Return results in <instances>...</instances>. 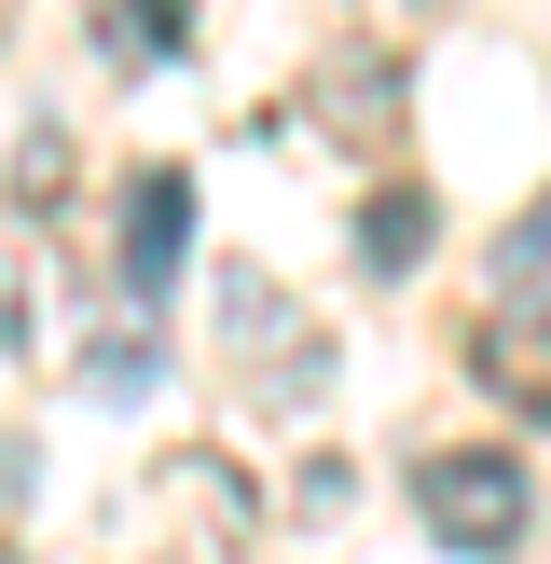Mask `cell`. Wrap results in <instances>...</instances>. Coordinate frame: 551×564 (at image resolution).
<instances>
[{
    "instance_id": "1",
    "label": "cell",
    "mask_w": 551,
    "mask_h": 564,
    "mask_svg": "<svg viewBox=\"0 0 551 564\" xmlns=\"http://www.w3.org/2000/svg\"><path fill=\"white\" fill-rule=\"evenodd\" d=\"M413 510H428V538H441V551L496 564V551H523V510H538V482H523V455L468 441V455H428V468H413Z\"/></svg>"
},
{
    "instance_id": "2",
    "label": "cell",
    "mask_w": 551,
    "mask_h": 564,
    "mask_svg": "<svg viewBox=\"0 0 551 564\" xmlns=\"http://www.w3.org/2000/svg\"><path fill=\"white\" fill-rule=\"evenodd\" d=\"M468 386L510 400L523 427H551V303H496V317L468 330Z\"/></svg>"
},
{
    "instance_id": "3",
    "label": "cell",
    "mask_w": 551,
    "mask_h": 564,
    "mask_svg": "<svg viewBox=\"0 0 551 564\" xmlns=\"http://www.w3.org/2000/svg\"><path fill=\"white\" fill-rule=\"evenodd\" d=\"M180 248H193V180H180V165H152V180H125V290H138V303H165V275H180Z\"/></svg>"
},
{
    "instance_id": "4",
    "label": "cell",
    "mask_w": 551,
    "mask_h": 564,
    "mask_svg": "<svg viewBox=\"0 0 551 564\" xmlns=\"http://www.w3.org/2000/svg\"><path fill=\"white\" fill-rule=\"evenodd\" d=\"M303 110H317V124H345L358 152H386V124H400V69H386V55H331Z\"/></svg>"
},
{
    "instance_id": "5",
    "label": "cell",
    "mask_w": 551,
    "mask_h": 564,
    "mask_svg": "<svg viewBox=\"0 0 551 564\" xmlns=\"http://www.w3.org/2000/svg\"><path fill=\"white\" fill-rule=\"evenodd\" d=\"M83 28H97L110 69H165V55H193V0H83Z\"/></svg>"
},
{
    "instance_id": "6",
    "label": "cell",
    "mask_w": 551,
    "mask_h": 564,
    "mask_svg": "<svg viewBox=\"0 0 551 564\" xmlns=\"http://www.w3.org/2000/svg\"><path fill=\"white\" fill-rule=\"evenodd\" d=\"M428 235H441V207H428L413 180H386L372 207H358V275H413V262H428Z\"/></svg>"
},
{
    "instance_id": "7",
    "label": "cell",
    "mask_w": 551,
    "mask_h": 564,
    "mask_svg": "<svg viewBox=\"0 0 551 564\" xmlns=\"http://www.w3.org/2000/svg\"><path fill=\"white\" fill-rule=\"evenodd\" d=\"M496 290H510V303H538V290H551V193L510 220V235H496Z\"/></svg>"
},
{
    "instance_id": "8",
    "label": "cell",
    "mask_w": 551,
    "mask_h": 564,
    "mask_svg": "<svg viewBox=\"0 0 551 564\" xmlns=\"http://www.w3.org/2000/svg\"><path fill=\"white\" fill-rule=\"evenodd\" d=\"M55 193H69V124H28V138H14V207L42 220Z\"/></svg>"
},
{
    "instance_id": "9",
    "label": "cell",
    "mask_w": 551,
    "mask_h": 564,
    "mask_svg": "<svg viewBox=\"0 0 551 564\" xmlns=\"http://www.w3.org/2000/svg\"><path fill=\"white\" fill-rule=\"evenodd\" d=\"M138 386H152V345H138V330L83 345V400H138Z\"/></svg>"
},
{
    "instance_id": "10",
    "label": "cell",
    "mask_w": 551,
    "mask_h": 564,
    "mask_svg": "<svg viewBox=\"0 0 551 564\" xmlns=\"http://www.w3.org/2000/svg\"><path fill=\"white\" fill-rule=\"evenodd\" d=\"M345 482H358L345 455H317V468H290V510H303V523H331V510H345Z\"/></svg>"
}]
</instances>
